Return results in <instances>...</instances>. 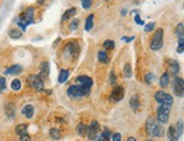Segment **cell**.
I'll return each instance as SVG.
<instances>
[{
  "label": "cell",
  "instance_id": "603a6c76",
  "mask_svg": "<svg viewBox=\"0 0 184 141\" xmlns=\"http://www.w3.org/2000/svg\"><path fill=\"white\" fill-rule=\"evenodd\" d=\"M93 19H94V16L93 14H91L88 16V18L85 19V30L86 31H90L92 27H93Z\"/></svg>",
  "mask_w": 184,
  "mask_h": 141
},
{
  "label": "cell",
  "instance_id": "cb8c5ba5",
  "mask_svg": "<svg viewBox=\"0 0 184 141\" xmlns=\"http://www.w3.org/2000/svg\"><path fill=\"white\" fill-rule=\"evenodd\" d=\"M68 75H69V73L68 71H66V69H61L59 73V77H58V82L59 83H64L67 79H68Z\"/></svg>",
  "mask_w": 184,
  "mask_h": 141
},
{
  "label": "cell",
  "instance_id": "7c38bea8",
  "mask_svg": "<svg viewBox=\"0 0 184 141\" xmlns=\"http://www.w3.org/2000/svg\"><path fill=\"white\" fill-rule=\"evenodd\" d=\"M49 72H50V67H49V63L48 62H42L40 64V73H39L38 76L41 80H46L49 76Z\"/></svg>",
  "mask_w": 184,
  "mask_h": 141
},
{
  "label": "cell",
  "instance_id": "2e32d148",
  "mask_svg": "<svg viewBox=\"0 0 184 141\" xmlns=\"http://www.w3.org/2000/svg\"><path fill=\"white\" fill-rule=\"evenodd\" d=\"M22 114L25 116L26 118H32L34 115V107L32 105H26L25 107L22 108Z\"/></svg>",
  "mask_w": 184,
  "mask_h": 141
},
{
  "label": "cell",
  "instance_id": "484cf974",
  "mask_svg": "<svg viewBox=\"0 0 184 141\" xmlns=\"http://www.w3.org/2000/svg\"><path fill=\"white\" fill-rule=\"evenodd\" d=\"M175 34L179 37L180 39L184 38V25L183 23H180L179 25L176 26V30H175Z\"/></svg>",
  "mask_w": 184,
  "mask_h": 141
},
{
  "label": "cell",
  "instance_id": "4316f807",
  "mask_svg": "<svg viewBox=\"0 0 184 141\" xmlns=\"http://www.w3.org/2000/svg\"><path fill=\"white\" fill-rule=\"evenodd\" d=\"M109 138H110V131L108 129H105V131L101 133V136L98 138L97 141H109Z\"/></svg>",
  "mask_w": 184,
  "mask_h": 141
},
{
  "label": "cell",
  "instance_id": "8d00e7d4",
  "mask_svg": "<svg viewBox=\"0 0 184 141\" xmlns=\"http://www.w3.org/2000/svg\"><path fill=\"white\" fill-rule=\"evenodd\" d=\"M184 50V39H180L179 40V46H177V52L182 54Z\"/></svg>",
  "mask_w": 184,
  "mask_h": 141
},
{
  "label": "cell",
  "instance_id": "9c48e42d",
  "mask_svg": "<svg viewBox=\"0 0 184 141\" xmlns=\"http://www.w3.org/2000/svg\"><path fill=\"white\" fill-rule=\"evenodd\" d=\"M78 54V46L76 42H69L66 44L64 48V56L66 58H71V57H76Z\"/></svg>",
  "mask_w": 184,
  "mask_h": 141
},
{
  "label": "cell",
  "instance_id": "5bb4252c",
  "mask_svg": "<svg viewBox=\"0 0 184 141\" xmlns=\"http://www.w3.org/2000/svg\"><path fill=\"white\" fill-rule=\"evenodd\" d=\"M167 137H168V139L171 141H179L181 134L177 132V130H176V128L174 125H171L169 129H168V131H167Z\"/></svg>",
  "mask_w": 184,
  "mask_h": 141
},
{
  "label": "cell",
  "instance_id": "ba28073f",
  "mask_svg": "<svg viewBox=\"0 0 184 141\" xmlns=\"http://www.w3.org/2000/svg\"><path fill=\"white\" fill-rule=\"evenodd\" d=\"M173 91L177 97H183L184 94V82L182 77L176 76L173 81Z\"/></svg>",
  "mask_w": 184,
  "mask_h": 141
},
{
  "label": "cell",
  "instance_id": "44dd1931",
  "mask_svg": "<svg viewBox=\"0 0 184 141\" xmlns=\"http://www.w3.org/2000/svg\"><path fill=\"white\" fill-rule=\"evenodd\" d=\"M26 130H27V125H26V124H19V125H17V126L15 128V132L21 137V136L26 134Z\"/></svg>",
  "mask_w": 184,
  "mask_h": 141
},
{
  "label": "cell",
  "instance_id": "ab89813d",
  "mask_svg": "<svg viewBox=\"0 0 184 141\" xmlns=\"http://www.w3.org/2000/svg\"><path fill=\"white\" fill-rule=\"evenodd\" d=\"M116 81H117L116 74L114 72H110V74H109V82H110V84H115Z\"/></svg>",
  "mask_w": 184,
  "mask_h": 141
},
{
  "label": "cell",
  "instance_id": "f546056e",
  "mask_svg": "<svg viewBox=\"0 0 184 141\" xmlns=\"http://www.w3.org/2000/svg\"><path fill=\"white\" fill-rule=\"evenodd\" d=\"M12 89L13 90H15V91H18V90H21V88H22V83H21V81L18 80V79H15V80H13L12 81Z\"/></svg>",
  "mask_w": 184,
  "mask_h": 141
},
{
  "label": "cell",
  "instance_id": "ee69618b",
  "mask_svg": "<svg viewBox=\"0 0 184 141\" xmlns=\"http://www.w3.org/2000/svg\"><path fill=\"white\" fill-rule=\"evenodd\" d=\"M122 40H123V41H125V42H131V41H133V40H134V37H123V38H122Z\"/></svg>",
  "mask_w": 184,
  "mask_h": 141
},
{
  "label": "cell",
  "instance_id": "d4e9b609",
  "mask_svg": "<svg viewBox=\"0 0 184 141\" xmlns=\"http://www.w3.org/2000/svg\"><path fill=\"white\" fill-rule=\"evenodd\" d=\"M98 59L100 63L102 64H107L109 59H108V55L106 54V51H99L98 52Z\"/></svg>",
  "mask_w": 184,
  "mask_h": 141
},
{
  "label": "cell",
  "instance_id": "d6986e66",
  "mask_svg": "<svg viewBox=\"0 0 184 141\" xmlns=\"http://www.w3.org/2000/svg\"><path fill=\"white\" fill-rule=\"evenodd\" d=\"M130 105H131V108L133 111H137V108L140 107V100H139V97L137 94L130 99Z\"/></svg>",
  "mask_w": 184,
  "mask_h": 141
},
{
  "label": "cell",
  "instance_id": "ffe728a7",
  "mask_svg": "<svg viewBox=\"0 0 184 141\" xmlns=\"http://www.w3.org/2000/svg\"><path fill=\"white\" fill-rule=\"evenodd\" d=\"M159 83H160L161 88H166L168 86V83H169V74L168 73H164L163 75H161V77H160Z\"/></svg>",
  "mask_w": 184,
  "mask_h": 141
},
{
  "label": "cell",
  "instance_id": "f1b7e54d",
  "mask_svg": "<svg viewBox=\"0 0 184 141\" xmlns=\"http://www.w3.org/2000/svg\"><path fill=\"white\" fill-rule=\"evenodd\" d=\"M9 37L12 39H19L22 37V32L19 30H17V29H13V30L9 31Z\"/></svg>",
  "mask_w": 184,
  "mask_h": 141
},
{
  "label": "cell",
  "instance_id": "52a82bcc",
  "mask_svg": "<svg viewBox=\"0 0 184 141\" xmlns=\"http://www.w3.org/2000/svg\"><path fill=\"white\" fill-rule=\"evenodd\" d=\"M154 99H156V101H158L159 104H161V105H167V106H171L173 105V97L169 96V94L165 93L164 91H157L156 93H154Z\"/></svg>",
  "mask_w": 184,
  "mask_h": 141
},
{
  "label": "cell",
  "instance_id": "7a4b0ae2",
  "mask_svg": "<svg viewBox=\"0 0 184 141\" xmlns=\"http://www.w3.org/2000/svg\"><path fill=\"white\" fill-rule=\"evenodd\" d=\"M34 22V9L33 7H29L25 12L23 13L21 17L17 19V24L23 31L26 30V26L30 25Z\"/></svg>",
  "mask_w": 184,
  "mask_h": 141
},
{
  "label": "cell",
  "instance_id": "3957f363",
  "mask_svg": "<svg viewBox=\"0 0 184 141\" xmlns=\"http://www.w3.org/2000/svg\"><path fill=\"white\" fill-rule=\"evenodd\" d=\"M89 93H90V89L82 86H71L67 89V94L75 99H81L82 97H85Z\"/></svg>",
  "mask_w": 184,
  "mask_h": 141
},
{
  "label": "cell",
  "instance_id": "74e56055",
  "mask_svg": "<svg viewBox=\"0 0 184 141\" xmlns=\"http://www.w3.org/2000/svg\"><path fill=\"white\" fill-rule=\"evenodd\" d=\"M175 128H176V130H177V132L180 133V134H182V133H183V121L181 120L180 122H177Z\"/></svg>",
  "mask_w": 184,
  "mask_h": 141
},
{
  "label": "cell",
  "instance_id": "30bf717a",
  "mask_svg": "<svg viewBox=\"0 0 184 141\" xmlns=\"http://www.w3.org/2000/svg\"><path fill=\"white\" fill-rule=\"evenodd\" d=\"M124 94H125L124 88L122 86H117L114 88L113 91H111L110 100L113 103H118V101H120L122 99L124 98Z\"/></svg>",
  "mask_w": 184,
  "mask_h": 141
},
{
  "label": "cell",
  "instance_id": "4fadbf2b",
  "mask_svg": "<svg viewBox=\"0 0 184 141\" xmlns=\"http://www.w3.org/2000/svg\"><path fill=\"white\" fill-rule=\"evenodd\" d=\"M76 81L80 83V86H85L88 89H90L92 84H93V82L91 80V77L86 76V75H81V76L76 77Z\"/></svg>",
  "mask_w": 184,
  "mask_h": 141
},
{
  "label": "cell",
  "instance_id": "d590c367",
  "mask_svg": "<svg viewBox=\"0 0 184 141\" xmlns=\"http://www.w3.org/2000/svg\"><path fill=\"white\" fill-rule=\"evenodd\" d=\"M82 2V6H83V8L84 9H90L91 6H92V0H81Z\"/></svg>",
  "mask_w": 184,
  "mask_h": 141
},
{
  "label": "cell",
  "instance_id": "ac0fdd59",
  "mask_svg": "<svg viewBox=\"0 0 184 141\" xmlns=\"http://www.w3.org/2000/svg\"><path fill=\"white\" fill-rule=\"evenodd\" d=\"M22 72V66L21 65H13L9 69L5 71V74H13V75H17Z\"/></svg>",
  "mask_w": 184,
  "mask_h": 141
},
{
  "label": "cell",
  "instance_id": "e575fe53",
  "mask_svg": "<svg viewBox=\"0 0 184 141\" xmlns=\"http://www.w3.org/2000/svg\"><path fill=\"white\" fill-rule=\"evenodd\" d=\"M50 136H51L54 139H59L60 138V131L58 129H51L50 130Z\"/></svg>",
  "mask_w": 184,
  "mask_h": 141
},
{
  "label": "cell",
  "instance_id": "5b68a950",
  "mask_svg": "<svg viewBox=\"0 0 184 141\" xmlns=\"http://www.w3.org/2000/svg\"><path fill=\"white\" fill-rule=\"evenodd\" d=\"M169 113H171V106L167 105H160L157 111V118L160 123H167L169 118Z\"/></svg>",
  "mask_w": 184,
  "mask_h": 141
},
{
  "label": "cell",
  "instance_id": "f35d334b",
  "mask_svg": "<svg viewBox=\"0 0 184 141\" xmlns=\"http://www.w3.org/2000/svg\"><path fill=\"white\" fill-rule=\"evenodd\" d=\"M6 89V79L0 76V92H2Z\"/></svg>",
  "mask_w": 184,
  "mask_h": 141
},
{
  "label": "cell",
  "instance_id": "7402d4cb",
  "mask_svg": "<svg viewBox=\"0 0 184 141\" xmlns=\"http://www.w3.org/2000/svg\"><path fill=\"white\" fill-rule=\"evenodd\" d=\"M75 14H76V9L75 8L67 9L64 13V15H63V21H67V19H69L71 17H73Z\"/></svg>",
  "mask_w": 184,
  "mask_h": 141
},
{
  "label": "cell",
  "instance_id": "6da1fadb",
  "mask_svg": "<svg viewBox=\"0 0 184 141\" xmlns=\"http://www.w3.org/2000/svg\"><path fill=\"white\" fill-rule=\"evenodd\" d=\"M146 129L147 133L150 137H163L164 132H165V129H164L163 125H160L158 121H156L152 117L147 121Z\"/></svg>",
  "mask_w": 184,
  "mask_h": 141
},
{
  "label": "cell",
  "instance_id": "9a60e30c",
  "mask_svg": "<svg viewBox=\"0 0 184 141\" xmlns=\"http://www.w3.org/2000/svg\"><path fill=\"white\" fill-rule=\"evenodd\" d=\"M168 69H169V72L173 75H176L177 73L180 72V64L174 59H169L168 60Z\"/></svg>",
  "mask_w": 184,
  "mask_h": 141
},
{
  "label": "cell",
  "instance_id": "1f68e13d",
  "mask_svg": "<svg viewBox=\"0 0 184 141\" xmlns=\"http://www.w3.org/2000/svg\"><path fill=\"white\" fill-rule=\"evenodd\" d=\"M103 48H105V49H109V50H111V49H114V48H115V42H114L113 40H106V41L103 42Z\"/></svg>",
  "mask_w": 184,
  "mask_h": 141
},
{
  "label": "cell",
  "instance_id": "d6a6232c",
  "mask_svg": "<svg viewBox=\"0 0 184 141\" xmlns=\"http://www.w3.org/2000/svg\"><path fill=\"white\" fill-rule=\"evenodd\" d=\"M78 25H80V19L78 18H75V19H73V21L69 23V30H76L77 27H78Z\"/></svg>",
  "mask_w": 184,
  "mask_h": 141
},
{
  "label": "cell",
  "instance_id": "bcb514c9",
  "mask_svg": "<svg viewBox=\"0 0 184 141\" xmlns=\"http://www.w3.org/2000/svg\"><path fill=\"white\" fill-rule=\"evenodd\" d=\"M120 15H122V16H125V15H126V9H122V10H120Z\"/></svg>",
  "mask_w": 184,
  "mask_h": 141
},
{
  "label": "cell",
  "instance_id": "836d02e7",
  "mask_svg": "<svg viewBox=\"0 0 184 141\" xmlns=\"http://www.w3.org/2000/svg\"><path fill=\"white\" fill-rule=\"evenodd\" d=\"M144 81H146L148 84H151V83L154 81V73H147L146 76H144Z\"/></svg>",
  "mask_w": 184,
  "mask_h": 141
},
{
  "label": "cell",
  "instance_id": "b9f144b4",
  "mask_svg": "<svg viewBox=\"0 0 184 141\" xmlns=\"http://www.w3.org/2000/svg\"><path fill=\"white\" fill-rule=\"evenodd\" d=\"M134 21L137 22L139 25H144V22H143L141 18H140V15H139V14H137V15H135V17H134Z\"/></svg>",
  "mask_w": 184,
  "mask_h": 141
},
{
  "label": "cell",
  "instance_id": "e0dca14e",
  "mask_svg": "<svg viewBox=\"0 0 184 141\" xmlns=\"http://www.w3.org/2000/svg\"><path fill=\"white\" fill-rule=\"evenodd\" d=\"M15 106H14V104H7L6 106H5V113H6V115L8 116L9 118H14V116H15Z\"/></svg>",
  "mask_w": 184,
  "mask_h": 141
},
{
  "label": "cell",
  "instance_id": "8992f818",
  "mask_svg": "<svg viewBox=\"0 0 184 141\" xmlns=\"http://www.w3.org/2000/svg\"><path fill=\"white\" fill-rule=\"evenodd\" d=\"M26 81L29 83V86L32 88V89H34L35 91H42L43 90V81L38 76V75H29L27 79H26Z\"/></svg>",
  "mask_w": 184,
  "mask_h": 141
},
{
  "label": "cell",
  "instance_id": "7bdbcfd3",
  "mask_svg": "<svg viewBox=\"0 0 184 141\" xmlns=\"http://www.w3.org/2000/svg\"><path fill=\"white\" fill-rule=\"evenodd\" d=\"M120 140H122L120 133H114L113 134V141H120Z\"/></svg>",
  "mask_w": 184,
  "mask_h": 141
},
{
  "label": "cell",
  "instance_id": "f6af8a7d",
  "mask_svg": "<svg viewBox=\"0 0 184 141\" xmlns=\"http://www.w3.org/2000/svg\"><path fill=\"white\" fill-rule=\"evenodd\" d=\"M21 141H31V137L30 136H27V134L21 136Z\"/></svg>",
  "mask_w": 184,
  "mask_h": 141
},
{
  "label": "cell",
  "instance_id": "7dc6e473",
  "mask_svg": "<svg viewBox=\"0 0 184 141\" xmlns=\"http://www.w3.org/2000/svg\"><path fill=\"white\" fill-rule=\"evenodd\" d=\"M127 141H137V140H135V139H134V138H132V137H131V138H129V139H127Z\"/></svg>",
  "mask_w": 184,
  "mask_h": 141
},
{
  "label": "cell",
  "instance_id": "4dcf8cb0",
  "mask_svg": "<svg viewBox=\"0 0 184 141\" xmlns=\"http://www.w3.org/2000/svg\"><path fill=\"white\" fill-rule=\"evenodd\" d=\"M86 126L84 125L83 123H78V125L76 126V131H77V133L80 134V136H83L84 133L86 132Z\"/></svg>",
  "mask_w": 184,
  "mask_h": 141
},
{
  "label": "cell",
  "instance_id": "60d3db41",
  "mask_svg": "<svg viewBox=\"0 0 184 141\" xmlns=\"http://www.w3.org/2000/svg\"><path fill=\"white\" fill-rule=\"evenodd\" d=\"M154 23H152V22H151V23H148V24L144 26V31H146V32H150L151 30H154Z\"/></svg>",
  "mask_w": 184,
  "mask_h": 141
},
{
  "label": "cell",
  "instance_id": "277c9868",
  "mask_svg": "<svg viewBox=\"0 0 184 141\" xmlns=\"http://www.w3.org/2000/svg\"><path fill=\"white\" fill-rule=\"evenodd\" d=\"M163 40H164V30L163 29H158V30L154 32L151 43H150V47L152 50H159L160 48L163 47Z\"/></svg>",
  "mask_w": 184,
  "mask_h": 141
},
{
  "label": "cell",
  "instance_id": "83f0119b",
  "mask_svg": "<svg viewBox=\"0 0 184 141\" xmlns=\"http://www.w3.org/2000/svg\"><path fill=\"white\" fill-rule=\"evenodd\" d=\"M123 73H124V76L126 79H130L132 76V69H131V64H125L124 69H123Z\"/></svg>",
  "mask_w": 184,
  "mask_h": 141
},
{
  "label": "cell",
  "instance_id": "8fae6325",
  "mask_svg": "<svg viewBox=\"0 0 184 141\" xmlns=\"http://www.w3.org/2000/svg\"><path fill=\"white\" fill-rule=\"evenodd\" d=\"M86 133H88V138L90 140H95L97 139V136L99 133V123L97 121H93L89 125V128L86 129Z\"/></svg>",
  "mask_w": 184,
  "mask_h": 141
},
{
  "label": "cell",
  "instance_id": "c3c4849f",
  "mask_svg": "<svg viewBox=\"0 0 184 141\" xmlns=\"http://www.w3.org/2000/svg\"><path fill=\"white\" fill-rule=\"evenodd\" d=\"M147 141H154V140H152V139H148Z\"/></svg>",
  "mask_w": 184,
  "mask_h": 141
}]
</instances>
